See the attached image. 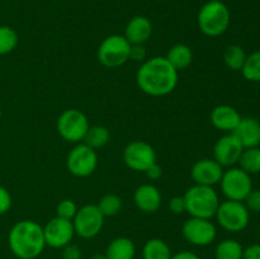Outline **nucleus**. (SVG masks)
I'll use <instances>...</instances> for the list:
<instances>
[{"label":"nucleus","instance_id":"nucleus-22","mask_svg":"<svg viewBox=\"0 0 260 259\" xmlns=\"http://www.w3.org/2000/svg\"><path fill=\"white\" fill-rule=\"evenodd\" d=\"M172 250L162 239H150L142 248V259H170Z\"/></svg>","mask_w":260,"mask_h":259},{"label":"nucleus","instance_id":"nucleus-4","mask_svg":"<svg viewBox=\"0 0 260 259\" xmlns=\"http://www.w3.org/2000/svg\"><path fill=\"white\" fill-rule=\"evenodd\" d=\"M183 197L185 200L187 212L192 217L211 220V217L216 215V211L220 205L216 190L208 185H193Z\"/></svg>","mask_w":260,"mask_h":259},{"label":"nucleus","instance_id":"nucleus-25","mask_svg":"<svg viewBox=\"0 0 260 259\" xmlns=\"http://www.w3.org/2000/svg\"><path fill=\"white\" fill-rule=\"evenodd\" d=\"M111 139V134L109 130L104 126H93L89 127L88 132H86L85 137H84V144L88 145L91 149H101V147L106 146Z\"/></svg>","mask_w":260,"mask_h":259},{"label":"nucleus","instance_id":"nucleus-29","mask_svg":"<svg viewBox=\"0 0 260 259\" xmlns=\"http://www.w3.org/2000/svg\"><path fill=\"white\" fill-rule=\"evenodd\" d=\"M18 45V35L13 28L0 25V55L12 52Z\"/></svg>","mask_w":260,"mask_h":259},{"label":"nucleus","instance_id":"nucleus-3","mask_svg":"<svg viewBox=\"0 0 260 259\" xmlns=\"http://www.w3.org/2000/svg\"><path fill=\"white\" fill-rule=\"evenodd\" d=\"M198 27L208 37H218L228 30L231 14L226 4L220 0H211L198 13Z\"/></svg>","mask_w":260,"mask_h":259},{"label":"nucleus","instance_id":"nucleus-1","mask_svg":"<svg viewBox=\"0 0 260 259\" xmlns=\"http://www.w3.org/2000/svg\"><path fill=\"white\" fill-rule=\"evenodd\" d=\"M139 88L151 96L172 93L178 84V71L161 56L149 58L140 66L136 74Z\"/></svg>","mask_w":260,"mask_h":259},{"label":"nucleus","instance_id":"nucleus-31","mask_svg":"<svg viewBox=\"0 0 260 259\" xmlns=\"http://www.w3.org/2000/svg\"><path fill=\"white\" fill-rule=\"evenodd\" d=\"M244 202L249 212L260 213V189H251Z\"/></svg>","mask_w":260,"mask_h":259},{"label":"nucleus","instance_id":"nucleus-34","mask_svg":"<svg viewBox=\"0 0 260 259\" xmlns=\"http://www.w3.org/2000/svg\"><path fill=\"white\" fill-rule=\"evenodd\" d=\"M62 259H81V250L76 244H68L62 248Z\"/></svg>","mask_w":260,"mask_h":259},{"label":"nucleus","instance_id":"nucleus-37","mask_svg":"<svg viewBox=\"0 0 260 259\" xmlns=\"http://www.w3.org/2000/svg\"><path fill=\"white\" fill-rule=\"evenodd\" d=\"M145 174H146L147 178H150V179H159V178L161 177V168L155 163V164H152L151 167L145 172Z\"/></svg>","mask_w":260,"mask_h":259},{"label":"nucleus","instance_id":"nucleus-20","mask_svg":"<svg viewBox=\"0 0 260 259\" xmlns=\"http://www.w3.org/2000/svg\"><path fill=\"white\" fill-rule=\"evenodd\" d=\"M107 259H135L136 246L131 239L119 236L108 244L106 250Z\"/></svg>","mask_w":260,"mask_h":259},{"label":"nucleus","instance_id":"nucleus-38","mask_svg":"<svg viewBox=\"0 0 260 259\" xmlns=\"http://www.w3.org/2000/svg\"><path fill=\"white\" fill-rule=\"evenodd\" d=\"M170 259H201V258L197 255V254L193 253V251L182 250V251H178V253L173 254L172 258Z\"/></svg>","mask_w":260,"mask_h":259},{"label":"nucleus","instance_id":"nucleus-26","mask_svg":"<svg viewBox=\"0 0 260 259\" xmlns=\"http://www.w3.org/2000/svg\"><path fill=\"white\" fill-rule=\"evenodd\" d=\"M246 53L241 46L231 45L223 52V61L229 69L234 71H241L246 60Z\"/></svg>","mask_w":260,"mask_h":259},{"label":"nucleus","instance_id":"nucleus-39","mask_svg":"<svg viewBox=\"0 0 260 259\" xmlns=\"http://www.w3.org/2000/svg\"><path fill=\"white\" fill-rule=\"evenodd\" d=\"M90 259H107V256H106V254H102V253H96V254H94L93 256H91Z\"/></svg>","mask_w":260,"mask_h":259},{"label":"nucleus","instance_id":"nucleus-5","mask_svg":"<svg viewBox=\"0 0 260 259\" xmlns=\"http://www.w3.org/2000/svg\"><path fill=\"white\" fill-rule=\"evenodd\" d=\"M131 43L121 35H112L101 43L98 48V60L106 68H119L129 60Z\"/></svg>","mask_w":260,"mask_h":259},{"label":"nucleus","instance_id":"nucleus-28","mask_svg":"<svg viewBox=\"0 0 260 259\" xmlns=\"http://www.w3.org/2000/svg\"><path fill=\"white\" fill-rule=\"evenodd\" d=\"M98 208L104 217L116 216L122 208V200L117 195H106L98 202Z\"/></svg>","mask_w":260,"mask_h":259},{"label":"nucleus","instance_id":"nucleus-7","mask_svg":"<svg viewBox=\"0 0 260 259\" xmlns=\"http://www.w3.org/2000/svg\"><path fill=\"white\" fill-rule=\"evenodd\" d=\"M220 184L221 190L228 200L239 202H244L253 189L250 174L240 168H231L223 172Z\"/></svg>","mask_w":260,"mask_h":259},{"label":"nucleus","instance_id":"nucleus-15","mask_svg":"<svg viewBox=\"0 0 260 259\" xmlns=\"http://www.w3.org/2000/svg\"><path fill=\"white\" fill-rule=\"evenodd\" d=\"M222 168L215 159H201L193 164L190 175L196 184L212 187L220 183L223 174Z\"/></svg>","mask_w":260,"mask_h":259},{"label":"nucleus","instance_id":"nucleus-33","mask_svg":"<svg viewBox=\"0 0 260 259\" xmlns=\"http://www.w3.org/2000/svg\"><path fill=\"white\" fill-rule=\"evenodd\" d=\"M169 208L173 213H175V215L187 212L184 197H183V196H175V197H173L169 202Z\"/></svg>","mask_w":260,"mask_h":259},{"label":"nucleus","instance_id":"nucleus-23","mask_svg":"<svg viewBox=\"0 0 260 259\" xmlns=\"http://www.w3.org/2000/svg\"><path fill=\"white\" fill-rule=\"evenodd\" d=\"M244 248L239 241L226 239L218 243L215 250L216 259H243Z\"/></svg>","mask_w":260,"mask_h":259},{"label":"nucleus","instance_id":"nucleus-35","mask_svg":"<svg viewBox=\"0 0 260 259\" xmlns=\"http://www.w3.org/2000/svg\"><path fill=\"white\" fill-rule=\"evenodd\" d=\"M146 58V48L144 45H131L129 50V60L144 61Z\"/></svg>","mask_w":260,"mask_h":259},{"label":"nucleus","instance_id":"nucleus-24","mask_svg":"<svg viewBox=\"0 0 260 259\" xmlns=\"http://www.w3.org/2000/svg\"><path fill=\"white\" fill-rule=\"evenodd\" d=\"M240 169L248 174H258L260 173V149L259 147H249L244 149L239 159Z\"/></svg>","mask_w":260,"mask_h":259},{"label":"nucleus","instance_id":"nucleus-12","mask_svg":"<svg viewBox=\"0 0 260 259\" xmlns=\"http://www.w3.org/2000/svg\"><path fill=\"white\" fill-rule=\"evenodd\" d=\"M98 165V155L95 150L88 145H76L68 156V169L76 177H88L93 174Z\"/></svg>","mask_w":260,"mask_h":259},{"label":"nucleus","instance_id":"nucleus-8","mask_svg":"<svg viewBox=\"0 0 260 259\" xmlns=\"http://www.w3.org/2000/svg\"><path fill=\"white\" fill-rule=\"evenodd\" d=\"M88 130V118L79 109H66L57 119L58 134L69 142H79L84 140Z\"/></svg>","mask_w":260,"mask_h":259},{"label":"nucleus","instance_id":"nucleus-13","mask_svg":"<svg viewBox=\"0 0 260 259\" xmlns=\"http://www.w3.org/2000/svg\"><path fill=\"white\" fill-rule=\"evenodd\" d=\"M43 235H45L46 245L53 249H62L63 246L71 243L75 235L73 221L56 216L45 225Z\"/></svg>","mask_w":260,"mask_h":259},{"label":"nucleus","instance_id":"nucleus-9","mask_svg":"<svg viewBox=\"0 0 260 259\" xmlns=\"http://www.w3.org/2000/svg\"><path fill=\"white\" fill-rule=\"evenodd\" d=\"M73 225L75 234L81 239H93L103 229L104 216L96 205L83 206L73 218Z\"/></svg>","mask_w":260,"mask_h":259},{"label":"nucleus","instance_id":"nucleus-19","mask_svg":"<svg viewBox=\"0 0 260 259\" xmlns=\"http://www.w3.org/2000/svg\"><path fill=\"white\" fill-rule=\"evenodd\" d=\"M151 22L146 17L137 15L127 23L123 36L131 45H144L151 37Z\"/></svg>","mask_w":260,"mask_h":259},{"label":"nucleus","instance_id":"nucleus-32","mask_svg":"<svg viewBox=\"0 0 260 259\" xmlns=\"http://www.w3.org/2000/svg\"><path fill=\"white\" fill-rule=\"evenodd\" d=\"M10 207H12V196L8 189L0 185V215L7 213Z\"/></svg>","mask_w":260,"mask_h":259},{"label":"nucleus","instance_id":"nucleus-36","mask_svg":"<svg viewBox=\"0 0 260 259\" xmlns=\"http://www.w3.org/2000/svg\"><path fill=\"white\" fill-rule=\"evenodd\" d=\"M243 259H260V244H251L244 249Z\"/></svg>","mask_w":260,"mask_h":259},{"label":"nucleus","instance_id":"nucleus-21","mask_svg":"<svg viewBox=\"0 0 260 259\" xmlns=\"http://www.w3.org/2000/svg\"><path fill=\"white\" fill-rule=\"evenodd\" d=\"M165 58L169 61L170 65L177 71L184 70L193 61L192 48L189 46L184 45V43H178V45H174L173 47H170Z\"/></svg>","mask_w":260,"mask_h":259},{"label":"nucleus","instance_id":"nucleus-27","mask_svg":"<svg viewBox=\"0 0 260 259\" xmlns=\"http://www.w3.org/2000/svg\"><path fill=\"white\" fill-rule=\"evenodd\" d=\"M244 78L253 83H260V51L246 56L245 63L241 69Z\"/></svg>","mask_w":260,"mask_h":259},{"label":"nucleus","instance_id":"nucleus-10","mask_svg":"<svg viewBox=\"0 0 260 259\" xmlns=\"http://www.w3.org/2000/svg\"><path fill=\"white\" fill-rule=\"evenodd\" d=\"M183 238L196 246H207L215 241L217 236L216 226L207 218L190 217L182 228Z\"/></svg>","mask_w":260,"mask_h":259},{"label":"nucleus","instance_id":"nucleus-14","mask_svg":"<svg viewBox=\"0 0 260 259\" xmlns=\"http://www.w3.org/2000/svg\"><path fill=\"white\" fill-rule=\"evenodd\" d=\"M244 147L234 134H226L216 141L213 147V159L221 167H233L240 159Z\"/></svg>","mask_w":260,"mask_h":259},{"label":"nucleus","instance_id":"nucleus-30","mask_svg":"<svg viewBox=\"0 0 260 259\" xmlns=\"http://www.w3.org/2000/svg\"><path fill=\"white\" fill-rule=\"evenodd\" d=\"M78 210V206H76V203L74 201L62 200L58 203L57 207H56V216L61 218H65V220L73 221Z\"/></svg>","mask_w":260,"mask_h":259},{"label":"nucleus","instance_id":"nucleus-6","mask_svg":"<svg viewBox=\"0 0 260 259\" xmlns=\"http://www.w3.org/2000/svg\"><path fill=\"white\" fill-rule=\"evenodd\" d=\"M216 217L221 228L230 233H239L248 228L250 212L245 203L239 201H225L218 205Z\"/></svg>","mask_w":260,"mask_h":259},{"label":"nucleus","instance_id":"nucleus-11","mask_svg":"<svg viewBox=\"0 0 260 259\" xmlns=\"http://www.w3.org/2000/svg\"><path fill=\"white\" fill-rule=\"evenodd\" d=\"M124 164L135 172H146L156 163V152L154 147L145 141H132L124 147Z\"/></svg>","mask_w":260,"mask_h":259},{"label":"nucleus","instance_id":"nucleus-17","mask_svg":"<svg viewBox=\"0 0 260 259\" xmlns=\"http://www.w3.org/2000/svg\"><path fill=\"white\" fill-rule=\"evenodd\" d=\"M231 134L239 140L244 149L259 147L260 145V122L258 119L245 117L241 118L240 123Z\"/></svg>","mask_w":260,"mask_h":259},{"label":"nucleus","instance_id":"nucleus-18","mask_svg":"<svg viewBox=\"0 0 260 259\" xmlns=\"http://www.w3.org/2000/svg\"><path fill=\"white\" fill-rule=\"evenodd\" d=\"M134 201L140 211L145 213H154L161 205V193L155 185L142 184L135 190Z\"/></svg>","mask_w":260,"mask_h":259},{"label":"nucleus","instance_id":"nucleus-2","mask_svg":"<svg viewBox=\"0 0 260 259\" xmlns=\"http://www.w3.org/2000/svg\"><path fill=\"white\" fill-rule=\"evenodd\" d=\"M8 244L17 258L37 259L46 246L43 228L32 220L19 221L10 229Z\"/></svg>","mask_w":260,"mask_h":259},{"label":"nucleus","instance_id":"nucleus-16","mask_svg":"<svg viewBox=\"0 0 260 259\" xmlns=\"http://www.w3.org/2000/svg\"><path fill=\"white\" fill-rule=\"evenodd\" d=\"M241 118L243 117L240 116L238 109L228 104L215 107L211 112V123L213 124V127L228 134H231L238 127Z\"/></svg>","mask_w":260,"mask_h":259}]
</instances>
